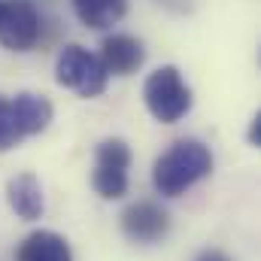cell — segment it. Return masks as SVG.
Here are the masks:
<instances>
[{
    "instance_id": "obj_1",
    "label": "cell",
    "mask_w": 261,
    "mask_h": 261,
    "mask_svg": "<svg viewBox=\"0 0 261 261\" xmlns=\"http://www.w3.org/2000/svg\"><path fill=\"white\" fill-rule=\"evenodd\" d=\"M213 173V152L200 140H176L152 164V186L164 197L186 195L192 186Z\"/></svg>"
},
{
    "instance_id": "obj_2",
    "label": "cell",
    "mask_w": 261,
    "mask_h": 261,
    "mask_svg": "<svg viewBox=\"0 0 261 261\" xmlns=\"http://www.w3.org/2000/svg\"><path fill=\"white\" fill-rule=\"evenodd\" d=\"M143 100H146V110L161 125H176L192 110V88L176 67L164 64L155 73H149L143 85Z\"/></svg>"
},
{
    "instance_id": "obj_3",
    "label": "cell",
    "mask_w": 261,
    "mask_h": 261,
    "mask_svg": "<svg viewBox=\"0 0 261 261\" xmlns=\"http://www.w3.org/2000/svg\"><path fill=\"white\" fill-rule=\"evenodd\" d=\"M55 82L61 88L76 91L79 97H100L107 91L110 73L100 61V55L88 52L79 43H70L61 49V55L55 61Z\"/></svg>"
},
{
    "instance_id": "obj_4",
    "label": "cell",
    "mask_w": 261,
    "mask_h": 261,
    "mask_svg": "<svg viewBox=\"0 0 261 261\" xmlns=\"http://www.w3.org/2000/svg\"><path fill=\"white\" fill-rule=\"evenodd\" d=\"M130 146L122 137H107L94 152L91 186L103 200H119L128 195L130 182Z\"/></svg>"
},
{
    "instance_id": "obj_5",
    "label": "cell",
    "mask_w": 261,
    "mask_h": 261,
    "mask_svg": "<svg viewBox=\"0 0 261 261\" xmlns=\"http://www.w3.org/2000/svg\"><path fill=\"white\" fill-rule=\"evenodd\" d=\"M40 40V12L31 0L0 3V43L12 52H28Z\"/></svg>"
},
{
    "instance_id": "obj_6",
    "label": "cell",
    "mask_w": 261,
    "mask_h": 261,
    "mask_svg": "<svg viewBox=\"0 0 261 261\" xmlns=\"http://www.w3.org/2000/svg\"><path fill=\"white\" fill-rule=\"evenodd\" d=\"M122 231L134 243H158L170 234V213L155 200H137L122 213Z\"/></svg>"
},
{
    "instance_id": "obj_7",
    "label": "cell",
    "mask_w": 261,
    "mask_h": 261,
    "mask_svg": "<svg viewBox=\"0 0 261 261\" xmlns=\"http://www.w3.org/2000/svg\"><path fill=\"white\" fill-rule=\"evenodd\" d=\"M100 61L107 67V73H113V76H130L143 67L146 49L130 34H110L100 43Z\"/></svg>"
},
{
    "instance_id": "obj_8",
    "label": "cell",
    "mask_w": 261,
    "mask_h": 261,
    "mask_svg": "<svg viewBox=\"0 0 261 261\" xmlns=\"http://www.w3.org/2000/svg\"><path fill=\"white\" fill-rule=\"evenodd\" d=\"M6 203L9 210L24 219V222H37L46 210V197H43V186L34 173H18L6 182Z\"/></svg>"
},
{
    "instance_id": "obj_9",
    "label": "cell",
    "mask_w": 261,
    "mask_h": 261,
    "mask_svg": "<svg viewBox=\"0 0 261 261\" xmlns=\"http://www.w3.org/2000/svg\"><path fill=\"white\" fill-rule=\"evenodd\" d=\"M15 261H73V249L58 231H34L18 243Z\"/></svg>"
},
{
    "instance_id": "obj_10",
    "label": "cell",
    "mask_w": 261,
    "mask_h": 261,
    "mask_svg": "<svg viewBox=\"0 0 261 261\" xmlns=\"http://www.w3.org/2000/svg\"><path fill=\"white\" fill-rule=\"evenodd\" d=\"M12 113H15V122L21 137H34V134H43L49 128L55 110H52V100L43 97V94H34V91H21L12 97Z\"/></svg>"
},
{
    "instance_id": "obj_11",
    "label": "cell",
    "mask_w": 261,
    "mask_h": 261,
    "mask_svg": "<svg viewBox=\"0 0 261 261\" xmlns=\"http://www.w3.org/2000/svg\"><path fill=\"white\" fill-rule=\"evenodd\" d=\"M73 12L85 28L107 31V28H113L116 21L125 18L128 0H73Z\"/></svg>"
},
{
    "instance_id": "obj_12",
    "label": "cell",
    "mask_w": 261,
    "mask_h": 261,
    "mask_svg": "<svg viewBox=\"0 0 261 261\" xmlns=\"http://www.w3.org/2000/svg\"><path fill=\"white\" fill-rule=\"evenodd\" d=\"M24 137L18 130L15 113H12V100L0 94V152H9L12 146H18Z\"/></svg>"
},
{
    "instance_id": "obj_13",
    "label": "cell",
    "mask_w": 261,
    "mask_h": 261,
    "mask_svg": "<svg viewBox=\"0 0 261 261\" xmlns=\"http://www.w3.org/2000/svg\"><path fill=\"white\" fill-rule=\"evenodd\" d=\"M249 146H261V113L252 116V122H249Z\"/></svg>"
},
{
    "instance_id": "obj_14",
    "label": "cell",
    "mask_w": 261,
    "mask_h": 261,
    "mask_svg": "<svg viewBox=\"0 0 261 261\" xmlns=\"http://www.w3.org/2000/svg\"><path fill=\"white\" fill-rule=\"evenodd\" d=\"M195 261H231V258H228L222 249H203V252H200Z\"/></svg>"
},
{
    "instance_id": "obj_15",
    "label": "cell",
    "mask_w": 261,
    "mask_h": 261,
    "mask_svg": "<svg viewBox=\"0 0 261 261\" xmlns=\"http://www.w3.org/2000/svg\"><path fill=\"white\" fill-rule=\"evenodd\" d=\"M0 3H3V0H0Z\"/></svg>"
}]
</instances>
